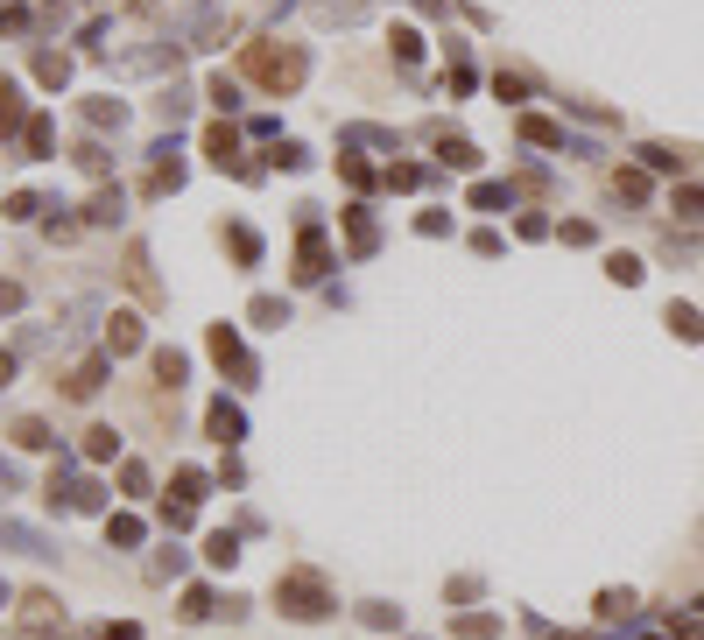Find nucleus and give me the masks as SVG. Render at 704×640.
<instances>
[{"instance_id": "obj_20", "label": "nucleus", "mask_w": 704, "mask_h": 640, "mask_svg": "<svg viewBox=\"0 0 704 640\" xmlns=\"http://www.w3.org/2000/svg\"><path fill=\"white\" fill-rule=\"evenodd\" d=\"M85 218H92V225H113V218H120V190H99V197H92V211H85Z\"/></svg>"}, {"instance_id": "obj_1", "label": "nucleus", "mask_w": 704, "mask_h": 640, "mask_svg": "<svg viewBox=\"0 0 704 640\" xmlns=\"http://www.w3.org/2000/svg\"><path fill=\"white\" fill-rule=\"evenodd\" d=\"M275 605H282L289 620H324V612H331V591H324L317 570H282V577H275Z\"/></svg>"}, {"instance_id": "obj_27", "label": "nucleus", "mask_w": 704, "mask_h": 640, "mask_svg": "<svg viewBox=\"0 0 704 640\" xmlns=\"http://www.w3.org/2000/svg\"><path fill=\"white\" fill-rule=\"evenodd\" d=\"M472 204H479V211H501L507 190H501V183H479V190H472Z\"/></svg>"}, {"instance_id": "obj_3", "label": "nucleus", "mask_w": 704, "mask_h": 640, "mask_svg": "<svg viewBox=\"0 0 704 640\" xmlns=\"http://www.w3.org/2000/svg\"><path fill=\"white\" fill-rule=\"evenodd\" d=\"M211 360H218V366H233V380H240V387H254V360L240 352V338H233L225 324H211Z\"/></svg>"}, {"instance_id": "obj_31", "label": "nucleus", "mask_w": 704, "mask_h": 640, "mask_svg": "<svg viewBox=\"0 0 704 640\" xmlns=\"http://www.w3.org/2000/svg\"><path fill=\"white\" fill-rule=\"evenodd\" d=\"M92 640H141V627H113V620H106V627H99Z\"/></svg>"}, {"instance_id": "obj_26", "label": "nucleus", "mask_w": 704, "mask_h": 640, "mask_svg": "<svg viewBox=\"0 0 704 640\" xmlns=\"http://www.w3.org/2000/svg\"><path fill=\"white\" fill-rule=\"evenodd\" d=\"M254 324H289V310H282L275 296H261V303H254Z\"/></svg>"}, {"instance_id": "obj_28", "label": "nucleus", "mask_w": 704, "mask_h": 640, "mask_svg": "<svg viewBox=\"0 0 704 640\" xmlns=\"http://www.w3.org/2000/svg\"><path fill=\"white\" fill-rule=\"evenodd\" d=\"M627 605H634L627 591H599V612H605V620H627Z\"/></svg>"}, {"instance_id": "obj_6", "label": "nucleus", "mask_w": 704, "mask_h": 640, "mask_svg": "<svg viewBox=\"0 0 704 640\" xmlns=\"http://www.w3.org/2000/svg\"><path fill=\"white\" fill-rule=\"evenodd\" d=\"M127 288H134L141 303H162V288H155V274H148V247H127Z\"/></svg>"}, {"instance_id": "obj_30", "label": "nucleus", "mask_w": 704, "mask_h": 640, "mask_svg": "<svg viewBox=\"0 0 704 640\" xmlns=\"http://www.w3.org/2000/svg\"><path fill=\"white\" fill-rule=\"evenodd\" d=\"M92 120H99V127H120V99H92Z\"/></svg>"}, {"instance_id": "obj_19", "label": "nucleus", "mask_w": 704, "mask_h": 640, "mask_svg": "<svg viewBox=\"0 0 704 640\" xmlns=\"http://www.w3.org/2000/svg\"><path fill=\"white\" fill-rule=\"evenodd\" d=\"M36 78H43V85H64V78H71V64H64L57 50H43V57H36Z\"/></svg>"}, {"instance_id": "obj_23", "label": "nucleus", "mask_w": 704, "mask_h": 640, "mask_svg": "<svg viewBox=\"0 0 704 640\" xmlns=\"http://www.w3.org/2000/svg\"><path fill=\"white\" fill-rule=\"evenodd\" d=\"M360 620H367L374 634H388V627H402V612H395V605H360Z\"/></svg>"}, {"instance_id": "obj_14", "label": "nucleus", "mask_w": 704, "mask_h": 640, "mask_svg": "<svg viewBox=\"0 0 704 640\" xmlns=\"http://www.w3.org/2000/svg\"><path fill=\"white\" fill-rule=\"evenodd\" d=\"M233 148H240V141H233V127H211V134H204V155H211L218 170L233 162Z\"/></svg>"}, {"instance_id": "obj_17", "label": "nucleus", "mask_w": 704, "mask_h": 640, "mask_svg": "<svg viewBox=\"0 0 704 640\" xmlns=\"http://www.w3.org/2000/svg\"><path fill=\"white\" fill-rule=\"evenodd\" d=\"M7 127H21V91H14V78H0V134Z\"/></svg>"}, {"instance_id": "obj_24", "label": "nucleus", "mask_w": 704, "mask_h": 640, "mask_svg": "<svg viewBox=\"0 0 704 640\" xmlns=\"http://www.w3.org/2000/svg\"><path fill=\"white\" fill-rule=\"evenodd\" d=\"M204 556H211V563H218V570H225V563H233V556H240V542H233V535H225V528H218V535H211V542H204Z\"/></svg>"}, {"instance_id": "obj_5", "label": "nucleus", "mask_w": 704, "mask_h": 640, "mask_svg": "<svg viewBox=\"0 0 704 640\" xmlns=\"http://www.w3.org/2000/svg\"><path fill=\"white\" fill-rule=\"evenodd\" d=\"M204 430H211L218 444H240V437H247V423H240L233 401H211V408H204Z\"/></svg>"}, {"instance_id": "obj_15", "label": "nucleus", "mask_w": 704, "mask_h": 640, "mask_svg": "<svg viewBox=\"0 0 704 640\" xmlns=\"http://www.w3.org/2000/svg\"><path fill=\"white\" fill-rule=\"evenodd\" d=\"M345 233H352V254H374V218L367 211H345Z\"/></svg>"}, {"instance_id": "obj_34", "label": "nucleus", "mask_w": 704, "mask_h": 640, "mask_svg": "<svg viewBox=\"0 0 704 640\" xmlns=\"http://www.w3.org/2000/svg\"><path fill=\"white\" fill-rule=\"evenodd\" d=\"M7 380H14V352H0V387H7Z\"/></svg>"}, {"instance_id": "obj_9", "label": "nucleus", "mask_w": 704, "mask_h": 640, "mask_svg": "<svg viewBox=\"0 0 704 640\" xmlns=\"http://www.w3.org/2000/svg\"><path fill=\"white\" fill-rule=\"evenodd\" d=\"M134 345H141V317H127V310H120V317L106 324V352H134Z\"/></svg>"}, {"instance_id": "obj_18", "label": "nucleus", "mask_w": 704, "mask_h": 640, "mask_svg": "<svg viewBox=\"0 0 704 640\" xmlns=\"http://www.w3.org/2000/svg\"><path fill=\"white\" fill-rule=\"evenodd\" d=\"M204 493H211V478H204V471H177V500H184V507H198Z\"/></svg>"}, {"instance_id": "obj_13", "label": "nucleus", "mask_w": 704, "mask_h": 640, "mask_svg": "<svg viewBox=\"0 0 704 640\" xmlns=\"http://www.w3.org/2000/svg\"><path fill=\"white\" fill-rule=\"evenodd\" d=\"M184 373H191L184 352H155V380H162V387H184Z\"/></svg>"}, {"instance_id": "obj_2", "label": "nucleus", "mask_w": 704, "mask_h": 640, "mask_svg": "<svg viewBox=\"0 0 704 640\" xmlns=\"http://www.w3.org/2000/svg\"><path fill=\"white\" fill-rule=\"evenodd\" d=\"M247 78L268 91H297L303 85V50H275V43H254L247 50Z\"/></svg>"}, {"instance_id": "obj_21", "label": "nucleus", "mask_w": 704, "mask_h": 640, "mask_svg": "<svg viewBox=\"0 0 704 640\" xmlns=\"http://www.w3.org/2000/svg\"><path fill=\"white\" fill-rule=\"evenodd\" d=\"M444 162H451V170H479V148H472V141H444Z\"/></svg>"}, {"instance_id": "obj_22", "label": "nucleus", "mask_w": 704, "mask_h": 640, "mask_svg": "<svg viewBox=\"0 0 704 640\" xmlns=\"http://www.w3.org/2000/svg\"><path fill=\"white\" fill-rule=\"evenodd\" d=\"M233 254H240V268H254V261H261V240H254L247 225H233Z\"/></svg>"}, {"instance_id": "obj_12", "label": "nucleus", "mask_w": 704, "mask_h": 640, "mask_svg": "<svg viewBox=\"0 0 704 640\" xmlns=\"http://www.w3.org/2000/svg\"><path fill=\"white\" fill-rule=\"evenodd\" d=\"M106 542H113V549H134V542H141V521H134V514H113V521H106Z\"/></svg>"}, {"instance_id": "obj_10", "label": "nucleus", "mask_w": 704, "mask_h": 640, "mask_svg": "<svg viewBox=\"0 0 704 640\" xmlns=\"http://www.w3.org/2000/svg\"><path fill=\"white\" fill-rule=\"evenodd\" d=\"M451 634H458V640H494V634H501V620H494V612H465Z\"/></svg>"}, {"instance_id": "obj_32", "label": "nucleus", "mask_w": 704, "mask_h": 640, "mask_svg": "<svg viewBox=\"0 0 704 640\" xmlns=\"http://www.w3.org/2000/svg\"><path fill=\"white\" fill-rule=\"evenodd\" d=\"M7 310H21V288H14V281H0V317H7Z\"/></svg>"}, {"instance_id": "obj_7", "label": "nucleus", "mask_w": 704, "mask_h": 640, "mask_svg": "<svg viewBox=\"0 0 704 640\" xmlns=\"http://www.w3.org/2000/svg\"><path fill=\"white\" fill-rule=\"evenodd\" d=\"M297 261H303V281H317V274H324V268H331V254H324V233H317V225H303V254H297Z\"/></svg>"}, {"instance_id": "obj_25", "label": "nucleus", "mask_w": 704, "mask_h": 640, "mask_svg": "<svg viewBox=\"0 0 704 640\" xmlns=\"http://www.w3.org/2000/svg\"><path fill=\"white\" fill-rule=\"evenodd\" d=\"M184 620H211V591H204V584L184 591Z\"/></svg>"}, {"instance_id": "obj_11", "label": "nucleus", "mask_w": 704, "mask_h": 640, "mask_svg": "<svg viewBox=\"0 0 704 640\" xmlns=\"http://www.w3.org/2000/svg\"><path fill=\"white\" fill-rule=\"evenodd\" d=\"M14 444H28V451H50L57 437H50V423H36V415H21V423H14Z\"/></svg>"}, {"instance_id": "obj_8", "label": "nucleus", "mask_w": 704, "mask_h": 640, "mask_svg": "<svg viewBox=\"0 0 704 640\" xmlns=\"http://www.w3.org/2000/svg\"><path fill=\"white\" fill-rule=\"evenodd\" d=\"M99 380H106V360H85V366H71L64 394H71V401H92V394H99Z\"/></svg>"}, {"instance_id": "obj_35", "label": "nucleus", "mask_w": 704, "mask_h": 640, "mask_svg": "<svg viewBox=\"0 0 704 640\" xmlns=\"http://www.w3.org/2000/svg\"><path fill=\"white\" fill-rule=\"evenodd\" d=\"M0 605H7V584H0Z\"/></svg>"}, {"instance_id": "obj_33", "label": "nucleus", "mask_w": 704, "mask_h": 640, "mask_svg": "<svg viewBox=\"0 0 704 640\" xmlns=\"http://www.w3.org/2000/svg\"><path fill=\"white\" fill-rule=\"evenodd\" d=\"M14 486H21V471H14V464H7V457H0V500H7V493H14Z\"/></svg>"}, {"instance_id": "obj_4", "label": "nucleus", "mask_w": 704, "mask_h": 640, "mask_svg": "<svg viewBox=\"0 0 704 640\" xmlns=\"http://www.w3.org/2000/svg\"><path fill=\"white\" fill-rule=\"evenodd\" d=\"M43 627H64V605L50 591H28L21 598V634H43Z\"/></svg>"}, {"instance_id": "obj_29", "label": "nucleus", "mask_w": 704, "mask_h": 640, "mask_svg": "<svg viewBox=\"0 0 704 640\" xmlns=\"http://www.w3.org/2000/svg\"><path fill=\"white\" fill-rule=\"evenodd\" d=\"M28 155H50V120H28Z\"/></svg>"}, {"instance_id": "obj_16", "label": "nucleus", "mask_w": 704, "mask_h": 640, "mask_svg": "<svg viewBox=\"0 0 704 640\" xmlns=\"http://www.w3.org/2000/svg\"><path fill=\"white\" fill-rule=\"evenodd\" d=\"M113 451H120V437H113L106 423H99V430H85V457H92V464H106Z\"/></svg>"}]
</instances>
